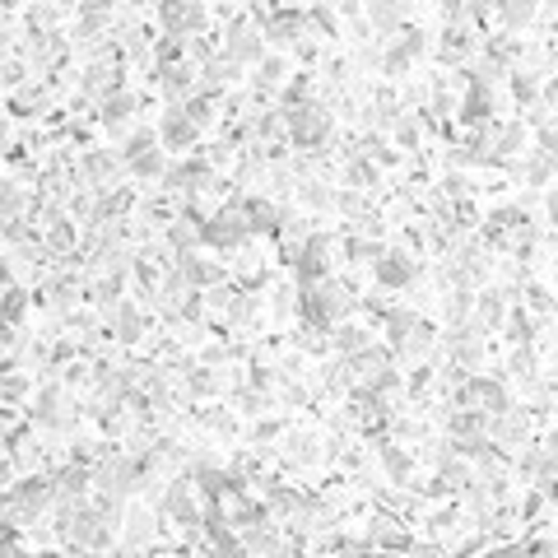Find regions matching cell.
Segmentation results:
<instances>
[{
	"mask_svg": "<svg viewBox=\"0 0 558 558\" xmlns=\"http://www.w3.org/2000/svg\"><path fill=\"white\" fill-rule=\"evenodd\" d=\"M359 294L349 288L344 279H321L312 288H303V317H307V330H326L330 326H344V317L354 312Z\"/></svg>",
	"mask_w": 558,
	"mask_h": 558,
	"instance_id": "6da1fadb",
	"label": "cell"
},
{
	"mask_svg": "<svg viewBox=\"0 0 558 558\" xmlns=\"http://www.w3.org/2000/svg\"><path fill=\"white\" fill-rule=\"evenodd\" d=\"M284 112V126H288V140L307 154H321L326 140H330V108L326 102H303V108H279Z\"/></svg>",
	"mask_w": 558,
	"mask_h": 558,
	"instance_id": "7a4b0ae2",
	"label": "cell"
},
{
	"mask_svg": "<svg viewBox=\"0 0 558 558\" xmlns=\"http://www.w3.org/2000/svg\"><path fill=\"white\" fill-rule=\"evenodd\" d=\"M484 238L493 247H503V252H516V256H530L535 247V223L526 210H516V205H503V210H493L484 219Z\"/></svg>",
	"mask_w": 558,
	"mask_h": 558,
	"instance_id": "3957f363",
	"label": "cell"
},
{
	"mask_svg": "<svg viewBox=\"0 0 558 558\" xmlns=\"http://www.w3.org/2000/svg\"><path fill=\"white\" fill-rule=\"evenodd\" d=\"M349 372H354V391L386 396V391L396 386V359H391V349H382V344H372L359 359H349Z\"/></svg>",
	"mask_w": 558,
	"mask_h": 558,
	"instance_id": "277c9868",
	"label": "cell"
},
{
	"mask_svg": "<svg viewBox=\"0 0 558 558\" xmlns=\"http://www.w3.org/2000/svg\"><path fill=\"white\" fill-rule=\"evenodd\" d=\"M457 409H474V415H503V409H512L507 405V391H503V382L498 377H461V386H457Z\"/></svg>",
	"mask_w": 558,
	"mask_h": 558,
	"instance_id": "5b68a950",
	"label": "cell"
},
{
	"mask_svg": "<svg viewBox=\"0 0 558 558\" xmlns=\"http://www.w3.org/2000/svg\"><path fill=\"white\" fill-rule=\"evenodd\" d=\"M336 247H340V242L330 238V233H312V238H303L298 261H294V271H298L303 288H312V284L330 279V265H336Z\"/></svg>",
	"mask_w": 558,
	"mask_h": 558,
	"instance_id": "8992f818",
	"label": "cell"
},
{
	"mask_svg": "<svg viewBox=\"0 0 558 558\" xmlns=\"http://www.w3.org/2000/svg\"><path fill=\"white\" fill-rule=\"evenodd\" d=\"M247 233H252V223H247L242 200L223 205V210H214L210 219H205V247H214V252H233V247L247 242Z\"/></svg>",
	"mask_w": 558,
	"mask_h": 558,
	"instance_id": "52a82bcc",
	"label": "cell"
},
{
	"mask_svg": "<svg viewBox=\"0 0 558 558\" xmlns=\"http://www.w3.org/2000/svg\"><path fill=\"white\" fill-rule=\"evenodd\" d=\"M47 507H56V489H52V480H24L19 489H10V507H5V516H10V522H33V516H43Z\"/></svg>",
	"mask_w": 558,
	"mask_h": 558,
	"instance_id": "ba28073f",
	"label": "cell"
},
{
	"mask_svg": "<svg viewBox=\"0 0 558 558\" xmlns=\"http://www.w3.org/2000/svg\"><path fill=\"white\" fill-rule=\"evenodd\" d=\"M158 512L168 516V522H177V526H186V530H196L200 516H205V512L196 507V480H173L168 489H163Z\"/></svg>",
	"mask_w": 558,
	"mask_h": 558,
	"instance_id": "9c48e42d",
	"label": "cell"
},
{
	"mask_svg": "<svg viewBox=\"0 0 558 558\" xmlns=\"http://www.w3.org/2000/svg\"><path fill=\"white\" fill-rule=\"evenodd\" d=\"M223 52H229L238 66H261V61H265V33L252 28L247 19H233L229 37H223Z\"/></svg>",
	"mask_w": 558,
	"mask_h": 558,
	"instance_id": "30bf717a",
	"label": "cell"
},
{
	"mask_svg": "<svg viewBox=\"0 0 558 558\" xmlns=\"http://www.w3.org/2000/svg\"><path fill=\"white\" fill-rule=\"evenodd\" d=\"M158 19H163V28H168V37H196V33H205V24H210V14H205V5H186V0H168V5L158 10Z\"/></svg>",
	"mask_w": 558,
	"mask_h": 558,
	"instance_id": "8fae6325",
	"label": "cell"
},
{
	"mask_svg": "<svg viewBox=\"0 0 558 558\" xmlns=\"http://www.w3.org/2000/svg\"><path fill=\"white\" fill-rule=\"evenodd\" d=\"M419 279V261L405 252V247H386L377 256V284L382 288H409Z\"/></svg>",
	"mask_w": 558,
	"mask_h": 558,
	"instance_id": "7c38bea8",
	"label": "cell"
},
{
	"mask_svg": "<svg viewBox=\"0 0 558 558\" xmlns=\"http://www.w3.org/2000/svg\"><path fill=\"white\" fill-rule=\"evenodd\" d=\"M200 247H205V219H200L196 210L177 214V219L168 223V252H173V256H196Z\"/></svg>",
	"mask_w": 558,
	"mask_h": 558,
	"instance_id": "4fadbf2b",
	"label": "cell"
},
{
	"mask_svg": "<svg viewBox=\"0 0 558 558\" xmlns=\"http://www.w3.org/2000/svg\"><path fill=\"white\" fill-rule=\"evenodd\" d=\"M242 210H247V223H252V233H284L288 223H294V219H288V210H279L271 196H247Z\"/></svg>",
	"mask_w": 558,
	"mask_h": 558,
	"instance_id": "5bb4252c",
	"label": "cell"
},
{
	"mask_svg": "<svg viewBox=\"0 0 558 558\" xmlns=\"http://www.w3.org/2000/svg\"><path fill=\"white\" fill-rule=\"evenodd\" d=\"M512 298H516V288H484L480 298H474V321H480L484 330H498L507 326V312H512Z\"/></svg>",
	"mask_w": 558,
	"mask_h": 558,
	"instance_id": "9a60e30c",
	"label": "cell"
},
{
	"mask_svg": "<svg viewBox=\"0 0 558 558\" xmlns=\"http://www.w3.org/2000/svg\"><path fill=\"white\" fill-rule=\"evenodd\" d=\"M530 438V415L526 409H503L489 419V442L493 447H522Z\"/></svg>",
	"mask_w": 558,
	"mask_h": 558,
	"instance_id": "2e32d148",
	"label": "cell"
},
{
	"mask_svg": "<svg viewBox=\"0 0 558 558\" xmlns=\"http://www.w3.org/2000/svg\"><path fill=\"white\" fill-rule=\"evenodd\" d=\"M158 140L168 144V150H191V144L200 140V126L186 117V108H168L163 121H158Z\"/></svg>",
	"mask_w": 558,
	"mask_h": 558,
	"instance_id": "e0dca14e",
	"label": "cell"
},
{
	"mask_svg": "<svg viewBox=\"0 0 558 558\" xmlns=\"http://www.w3.org/2000/svg\"><path fill=\"white\" fill-rule=\"evenodd\" d=\"M428 52V33H419V28H405L400 37H396V47H391L386 56H382V70L386 75H400L409 61H419Z\"/></svg>",
	"mask_w": 558,
	"mask_h": 558,
	"instance_id": "ac0fdd59",
	"label": "cell"
},
{
	"mask_svg": "<svg viewBox=\"0 0 558 558\" xmlns=\"http://www.w3.org/2000/svg\"><path fill=\"white\" fill-rule=\"evenodd\" d=\"M79 89H85L89 98H112L117 89H121V66H117V61L112 56H102V61H93V66L85 70V79H79Z\"/></svg>",
	"mask_w": 558,
	"mask_h": 558,
	"instance_id": "d6986e66",
	"label": "cell"
},
{
	"mask_svg": "<svg viewBox=\"0 0 558 558\" xmlns=\"http://www.w3.org/2000/svg\"><path fill=\"white\" fill-rule=\"evenodd\" d=\"M33 419L43 428H70L75 409H70V400L61 396L56 386H43V391H37V405H33Z\"/></svg>",
	"mask_w": 558,
	"mask_h": 558,
	"instance_id": "ffe728a7",
	"label": "cell"
},
{
	"mask_svg": "<svg viewBox=\"0 0 558 558\" xmlns=\"http://www.w3.org/2000/svg\"><path fill=\"white\" fill-rule=\"evenodd\" d=\"M135 108H140V98L126 93V89H117L112 98H102V126H108V131H126L131 121H135Z\"/></svg>",
	"mask_w": 558,
	"mask_h": 558,
	"instance_id": "44dd1931",
	"label": "cell"
},
{
	"mask_svg": "<svg viewBox=\"0 0 558 558\" xmlns=\"http://www.w3.org/2000/svg\"><path fill=\"white\" fill-rule=\"evenodd\" d=\"M158 89L177 108V98H186L196 89V66H186V61H182V66H158Z\"/></svg>",
	"mask_w": 558,
	"mask_h": 558,
	"instance_id": "7402d4cb",
	"label": "cell"
},
{
	"mask_svg": "<svg viewBox=\"0 0 558 558\" xmlns=\"http://www.w3.org/2000/svg\"><path fill=\"white\" fill-rule=\"evenodd\" d=\"M43 298H47V307H52L56 317H66L70 307L79 303V284H75L70 275H61V279H47V284H43Z\"/></svg>",
	"mask_w": 558,
	"mask_h": 558,
	"instance_id": "603a6c76",
	"label": "cell"
},
{
	"mask_svg": "<svg viewBox=\"0 0 558 558\" xmlns=\"http://www.w3.org/2000/svg\"><path fill=\"white\" fill-rule=\"evenodd\" d=\"M382 465H386V474H391V484H409V474H415L409 451L396 447V442H382Z\"/></svg>",
	"mask_w": 558,
	"mask_h": 558,
	"instance_id": "cb8c5ba5",
	"label": "cell"
},
{
	"mask_svg": "<svg viewBox=\"0 0 558 558\" xmlns=\"http://www.w3.org/2000/svg\"><path fill=\"white\" fill-rule=\"evenodd\" d=\"M330 344H336L344 359H359L363 349H372V340H368V330H363V326H336V336H330Z\"/></svg>",
	"mask_w": 558,
	"mask_h": 558,
	"instance_id": "d4e9b609",
	"label": "cell"
},
{
	"mask_svg": "<svg viewBox=\"0 0 558 558\" xmlns=\"http://www.w3.org/2000/svg\"><path fill=\"white\" fill-rule=\"evenodd\" d=\"M112 317H117V340H121V344H135V340L144 336V317H140L135 303H121Z\"/></svg>",
	"mask_w": 558,
	"mask_h": 558,
	"instance_id": "484cf974",
	"label": "cell"
},
{
	"mask_svg": "<svg viewBox=\"0 0 558 558\" xmlns=\"http://www.w3.org/2000/svg\"><path fill=\"white\" fill-rule=\"evenodd\" d=\"M131 177H144V182H154V177H168V150H150V154H140L135 163H126Z\"/></svg>",
	"mask_w": 558,
	"mask_h": 558,
	"instance_id": "4316f807",
	"label": "cell"
},
{
	"mask_svg": "<svg viewBox=\"0 0 558 558\" xmlns=\"http://www.w3.org/2000/svg\"><path fill=\"white\" fill-rule=\"evenodd\" d=\"M470 47H474V33H470V28H461V24H451V28L442 33L438 56H442V61H461V56H470Z\"/></svg>",
	"mask_w": 558,
	"mask_h": 558,
	"instance_id": "83f0119b",
	"label": "cell"
},
{
	"mask_svg": "<svg viewBox=\"0 0 558 558\" xmlns=\"http://www.w3.org/2000/svg\"><path fill=\"white\" fill-rule=\"evenodd\" d=\"M330 526V507L326 503H303V512L294 516V530L298 535H321Z\"/></svg>",
	"mask_w": 558,
	"mask_h": 558,
	"instance_id": "f1b7e54d",
	"label": "cell"
},
{
	"mask_svg": "<svg viewBox=\"0 0 558 558\" xmlns=\"http://www.w3.org/2000/svg\"><path fill=\"white\" fill-rule=\"evenodd\" d=\"M512 93L522 108H540V75H530V70H512Z\"/></svg>",
	"mask_w": 558,
	"mask_h": 558,
	"instance_id": "f546056e",
	"label": "cell"
},
{
	"mask_svg": "<svg viewBox=\"0 0 558 558\" xmlns=\"http://www.w3.org/2000/svg\"><path fill=\"white\" fill-rule=\"evenodd\" d=\"M284 79H288L284 56H265V61H261V75H256V93H275V89H284Z\"/></svg>",
	"mask_w": 558,
	"mask_h": 558,
	"instance_id": "4dcf8cb0",
	"label": "cell"
},
{
	"mask_svg": "<svg viewBox=\"0 0 558 558\" xmlns=\"http://www.w3.org/2000/svg\"><path fill=\"white\" fill-rule=\"evenodd\" d=\"M340 252H344V261H372V265H377V256L386 252V247L382 242H372V238H354V233H349L344 242H340Z\"/></svg>",
	"mask_w": 558,
	"mask_h": 558,
	"instance_id": "1f68e13d",
	"label": "cell"
},
{
	"mask_svg": "<svg viewBox=\"0 0 558 558\" xmlns=\"http://www.w3.org/2000/svg\"><path fill=\"white\" fill-rule=\"evenodd\" d=\"M33 56H37V66H61L66 61V43L56 33H43V37H33Z\"/></svg>",
	"mask_w": 558,
	"mask_h": 558,
	"instance_id": "d6a6232c",
	"label": "cell"
},
{
	"mask_svg": "<svg viewBox=\"0 0 558 558\" xmlns=\"http://www.w3.org/2000/svg\"><path fill=\"white\" fill-rule=\"evenodd\" d=\"M47 102H52V93H47V89H19V93L10 98V108H14L19 117H37V112L47 108Z\"/></svg>",
	"mask_w": 558,
	"mask_h": 558,
	"instance_id": "836d02e7",
	"label": "cell"
},
{
	"mask_svg": "<svg viewBox=\"0 0 558 558\" xmlns=\"http://www.w3.org/2000/svg\"><path fill=\"white\" fill-rule=\"evenodd\" d=\"M344 182L354 186V191H368V186L377 182V168H372V158H363V154H354V158H349V168H344Z\"/></svg>",
	"mask_w": 558,
	"mask_h": 558,
	"instance_id": "e575fe53",
	"label": "cell"
},
{
	"mask_svg": "<svg viewBox=\"0 0 558 558\" xmlns=\"http://www.w3.org/2000/svg\"><path fill=\"white\" fill-rule=\"evenodd\" d=\"M391 140H396L400 150H415V144H419V117L400 112L396 121H391Z\"/></svg>",
	"mask_w": 558,
	"mask_h": 558,
	"instance_id": "d590c367",
	"label": "cell"
},
{
	"mask_svg": "<svg viewBox=\"0 0 558 558\" xmlns=\"http://www.w3.org/2000/svg\"><path fill=\"white\" fill-rule=\"evenodd\" d=\"M298 196L312 205V210H330V205H340V196L330 191V186H321V182H303V186H298Z\"/></svg>",
	"mask_w": 558,
	"mask_h": 558,
	"instance_id": "8d00e7d4",
	"label": "cell"
},
{
	"mask_svg": "<svg viewBox=\"0 0 558 558\" xmlns=\"http://www.w3.org/2000/svg\"><path fill=\"white\" fill-rule=\"evenodd\" d=\"M522 140H526V126H522V121H498V154H503V158L522 150Z\"/></svg>",
	"mask_w": 558,
	"mask_h": 558,
	"instance_id": "74e56055",
	"label": "cell"
},
{
	"mask_svg": "<svg viewBox=\"0 0 558 558\" xmlns=\"http://www.w3.org/2000/svg\"><path fill=\"white\" fill-rule=\"evenodd\" d=\"M150 150H158V131H144V126H140V131L126 140V163H135L140 154H150Z\"/></svg>",
	"mask_w": 558,
	"mask_h": 558,
	"instance_id": "f35d334b",
	"label": "cell"
},
{
	"mask_svg": "<svg viewBox=\"0 0 558 558\" xmlns=\"http://www.w3.org/2000/svg\"><path fill=\"white\" fill-rule=\"evenodd\" d=\"M512 372H516V377H522V382H535V354H530V344H516L512 349V363H507Z\"/></svg>",
	"mask_w": 558,
	"mask_h": 558,
	"instance_id": "ab89813d",
	"label": "cell"
},
{
	"mask_svg": "<svg viewBox=\"0 0 558 558\" xmlns=\"http://www.w3.org/2000/svg\"><path fill=\"white\" fill-rule=\"evenodd\" d=\"M150 535H154L150 512H131V516H126V540H131V545H144Z\"/></svg>",
	"mask_w": 558,
	"mask_h": 558,
	"instance_id": "60d3db41",
	"label": "cell"
},
{
	"mask_svg": "<svg viewBox=\"0 0 558 558\" xmlns=\"http://www.w3.org/2000/svg\"><path fill=\"white\" fill-rule=\"evenodd\" d=\"M498 19H503V28H522V24H530V19H535V5H522V0H516V5L498 10Z\"/></svg>",
	"mask_w": 558,
	"mask_h": 558,
	"instance_id": "b9f144b4",
	"label": "cell"
},
{
	"mask_svg": "<svg viewBox=\"0 0 558 558\" xmlns=\"http://www.w3.org/2000/svg\"><path fill=\"white\" fill-rule=\"evenodd\" d=\"M530 336H535L530 317H526V312H507V340H512V344H526Z\"/></svg>",
	"mask_w": 558,
	"mask_h": 558,
	"instance_id": "7bdbcfd3",
	"label": "cell"
},
{
	"mask_svg": "<svg viewBox=\"0 0 558 558\" xmlns=\"http://www.w3.org/2000/svg\"><path fill=\"white\" fill-rule=\"evenodd\" d=\"M368 14H372V24H377V28H396L405 10H400V5H386V0H377V5H372Z\"/></svg>",
	"mask_w": 558,
	"mask_h": 558,
	"instance_id": "ee69618b",
	"label": "cell"
},
{
	"mask_svg": "<svg viewBox=\"0 0 558 558\" xmlns=\"http://www.w3.org/2000/svg\"><path fill=\"white\" fill-rule=\"evenodd\" d=\"M24 307H28V294H24V288H14V284H10V288H5V321L14 326L19 317H24Z\"/></svg>",
	"mask_w": 558,
	"mask_h": 558,
	"instance_id": "f6af8a7d",
	"label": "cell"
},
{
	"mask_svg": "<svg viewBox=\"0 0 558 558\" xmlns=\"http://www.w3.org/2000/svg\"><path fill=\"white\" fill-rule=\"evenodd\" d=\"M186 386H191L196 396H210V391L219 386V377H214L210 368H191V377H186Z\"/></svg>",
	"mask_w": 558,
	"mask_h": 558,
	"instance_id": "bcb514c9",
	"label": "cell"
},
{
	"mask_svg": "<svg viewBox=\"0 0 558 558\" xmlns=\"http://www.w3.org/2000/svg\"><path fill=\"white\" fill-rule=\"evenodd\" d=\"M549 173H554V163H549L545 154H535V158L526 163V182H530V186H545V182H549Z\"/></svg>",
	"mask_w": 558,
	"mask_h": 558,
	"instance_id": "7dc6e473",
	"label": "cell"
},
{
	"mask_svg": "<svg viewBox=\"0 0 558 558\" xmlns=\"http://www.w3.org/2000/svg\"><path fill=\"white\" fill-rule=\"evenodd\" d=\"M252 312H256V298H252V294H233V303H229V321L238 326V321H247Z\"/></svg>",
	"mask_w": 558,
	"mask_h": 558,
	"instance_id": "c3c4849f",
	"label": "cell"
},
{
	"mask_svg": "<svg viewBox=\"0 0 558 558\" xmlns=\"http://www.w3.org/2000/svg\"><path fill=\"white\" fill-rule=\"evenodd\" d=\"M535 154H545L554 168H558V131H554V126H540V150H535Z\"/></svg>",
	"mask_w": 558,
	"mask_h": 558,
	"instance_id": "681fc988",
	"label": "cell"
},
{
	"mask_svg": "<svg viewBox=\"0 0 558 558\" xmlns=\"http://www.w3.org/2000/svg\"><path fill=\"white\" fill-rule=\"evenodd\" d=\"M288 457H294V461H312L317 457V442L312 438H288Z\"/></svg>",
	"mask_w": 558,
	"mask_h": 558,
	"instance_id": "f907efd6",
	"label": "cell"
},
{
	"mask_svg": "<svg viewBox=\"0 0 558 558\" xmlns=\"http://www.w3.org/2000/svg\"><path fill=\"white\" fill-rule=\"evenodd\" d=\"M28 19H33V28H37V37H43V28H52V24H56V19H61V10H52V5H37V10L28 14Z\"/></svg>",
	"mask_w": 558,
	"mask_h": 558,
	"instance_id": "816d5d0a",
	"label": "cell"
},
{
	"mask_svg": "<svg viewBox=\"0 0 558 558\" xmlns=\"http://www.w3.org/2000/svg\"><path fill=\"white\" fill-rule=\"evenodd\" d=\"M238 405H242V415H256V409H261L265 400H261V391H256V386H247L242 396H238Z\"/></svg>",
	"mask_w": 558,
	"mask_h": 558,
	"instance_id": "f5cc1de1",
	"label": "cell"
},
{
	"mask_svg": "<svg viewBox=\"0 0 558 558\" xmlns=\"http://www.w3.org/2000/svg\"><path fill=\"white\" fill-rule=\"evenodd\" d=\"M465 186H470V182H465V177H461V173H451V177H447V182H442V191H447V196H451V200H457V205H461V196H465Z\"/></svg>",
	"mask_w": 558,
	"mask_h": 558,
	"instance_id": "db71d44e",
	"label": "cell"
},
{
	"mask_svg": "<svg viewBox=\"0 0 558 558\" xmlns=\"http://www.w3.org/2000/svg\"><path fill=\"white\" fill-rule=\"evenodd\" d=\"M271 438H279V419H261L256 424V442H271Z\"/></svg>",
	"mask_w": 558,
	"mask_h": 558,
	"instance_id": "11a10c76",
	"label": "cell"
},
{
	"mask_svg": "<svg viewBox=\"0 0 558 558\" xmlns=\"http://www.w3.org/2000/svg\"><path fill=\"white\" fill-rule=\"evenodd\" d=\"M24 377H19V372H10V377H5V400H14V396H24Z\"/></svg>",
	"mask_w": 558,
	"mask_h": 558,
	"instance_id": "9f6ffc18",
	"label": "cell"
},
{
	"mask_svg": "<svg viewBox=\"0 0 558 558\" xmlns=\"http://www.w3.org/2000/svg\"><path fill=\"white\" fill-rule=\"evenodd\" d=\"M540 108L549 112V108H558V79H549L545 85V93H540Z\"/></svg>",
	"mask_w": 558,
	"mask_h": 558,
	"instance_id": "6f0895ef",
	"label": "cell"
},
{
	"mask_svg": "<svg viewBox=\"0 0 558 558\" xmlns=\"http://www.w3.org/2000/svg\"><path fill=\"white\" fill-rule=\"evenodd\" d=\"M549 223L558 229V191H549Z\"/></svg>",
	"mask_w": 558,
	"mask_h": 558,
	"instance_id": "680465c9",
	"label": "cell"
},
{
	"mask_svg": "<svg viewBox=\"0 0 558 558\" xmlns=\"http://www.w3.org/2000/svg\"><path fill=\"white\" fill-rule=\"evenodd\" d=\"M5 558H28V554H19L14 545H5Z\"/></svg>",
	"mask_w": 558,
	"mask_h": 558,
	"instance_id": "91938a15",
	"label": "cell"
},
{
	"mask_svg": "<svg viewBox=\"0 0 558 558\" xmlns=\"http://www.w3.org/2000/svg\"><path fill=\"white\" fill-rule=\"evenodd\" d=\"M549 126H554V131H558V117H554V121H549Z\"/></svg>",
	"mask_w": 558,
	"mask_h": 558,
	"instance_id": "94428289",
	"label": "cell"
},
{
	"mask_svg": "<svg viewBox=\"0 0 558 558\" xmlns=\"http://www.w3.org/2000/svg\"><path fill=\"white\" fill-rule=\"evenodd\" d=\"M150 558H163V554H150Z\"/></svg>",
	"mask_w": 558,
	"mask_h": 558,
	"instance_id": "6125c7cd",
	"label": "cell"
}]
</instances>
